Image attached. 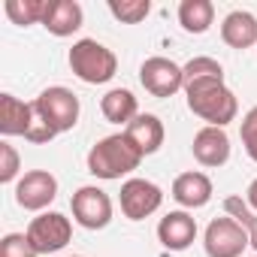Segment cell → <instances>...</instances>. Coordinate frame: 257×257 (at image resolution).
Returning a JSON list of instances; mask_svg holds the SVG:
<instances>
[{
    "mask_svg": "<svg viewBox=\"0 0 257 257\" xmlns=\"http://www.w3.org/2000/svg\"><path fill=\"white\" fill-rule=\"evenodd\" d=\"M85 164H88V173L94 179L115 182V179H121L127 173H134L143 164V152L121 131V134H112V137H103L100 143H94Z\"/></svg>",
    "mask_w": 257,
    "mask_h": 257,
    "instance_id": "cell-1",
    "label": "cell"
},
{
    "mask_svg": "<svg viewBox=\"0 0 257 257\" xmlns=\"http://www.w3.org/2000/svg\"><path fill=\"white\" fill-rule=\"evenodd\" d=\"M185 97H188V109L197 118H203L209 127H227L230 121H236L239 103H236V94L224 85V79L185 85Z\"/></svg>",
    "mask_w": 257,
    "mask_h": 257,
    "instance_id": "cell-2",
    "label": "cell"
},
{
    "mask_svg": "<svg viewBox=\"0 0 257 257\" xmlns=\"http://www.w3.org/2000/svg\"><path fill=\"white\" fill-rule=\"evenodd\" d=\"M70 70L76 79H82L85 85H106L115 73H118V58L112 49H106L97 40H79L70 49Z\"/></svg>",
    "mask_w": 257,
    "mask_h": 257,
    "instance_id": "cell-3",
    "label": "cell"
},
{
    "mask_svg": "<svg viewBox=\"0 0 257 257\" xmlns=\"http://www.w3.org/2000/svg\"><path fill=\"white\" fill-rule=\"evenodd\" d=\"M25 233H28L31 245L37 248V254H55V251L67 248V242L73 239V224L61 212H40L28 224Z\"/></svg>",
    "mask_w": 257,
    "mask_h": 257,
    "instance_id": "cell-4",
    "label": "cell"
},
{
    "mask_svg": "<svg viewBox=\"0 0 257 257\" xmlns=\"http://www.w3.org/2000/svg\"><path fill=\"white\" fill-rule=\"evenodd\" d=\"M251 242H248L245 227L230 215L209 221V227L203 233V248L209 257H242V251Z\"/></svg>",
    "mask_w": 257,
    "mask_h": 257,
    "instance_id": "cell-5",
    "label": "cell"
},
{
    "mask_svg": "<svg viewBox=\"0 0 257 257\" xmlns=\"http://www.w3.org/2000/svg\"><path fill=\"white\" fill-rule=\"evenodd\" d=\"M34 106L43 112V118L55 127L58 134L73 131L76 121H79V97H76L70 88H64V85L46 88V91L34 100Z\"/></svg>",
    "mask_w": 257,
    "mask_h": 257,
    "instance_id": "cell-6",
    "label": "cell"
},
{
    "mask_svg": "<svg viewBox=\"0 0 257 257\" xmlns=\"http://www.w3.org/2000/svg\"><path fill=\"white\" fill-rule=\"evenodd\" d=\"M70 206H73V221L85 230H103L112 221V200L97 185H82L73 194Z\"/></svg>",
    "mask_w": 257,
    "mask_h": 257,
    "instance_id": "cell-7",
    "label": "cell"
},
{
    "mask_svg": "<svg viewBox=\"0 0 257 257\" xmlns=\"http://www.w3.org/2000/svg\"><path fill=\"white\" fill-rule=\"evenodd\" d=\"M140 82H143V88L152 97H173V94L185 91V73H182V67L176 61L164 58V55H155V58L143 61Z\"/></svg>",
    "mask_w": 257,
    "mask_h": 257,
    "instance_id": "cell-8",
    "label": "cell"
},
{
    "mask_svg": "<svg viewBox=\"0 0 257 257\" xmlns=\"http://www.w3.org/2000/svg\"><path fill=\"white\" fill-rule=\"evenodd\" d=\"M164 203V191L161 185L149 182V179H127L121 185V212L131 221H143L149 215H155Z\"/></svg>",
    "mask_w": 257,
    "mask_h": 257,
    "instance_id": "cell-9",
    "label": "cell"
},
{
    "mask_svg": "<svg viewBox=\"0 0 257 257\" xmlns=\"http://www.w3.org/2000/svg\"><path fill=\"white\" fill-rule=\"evenodd\" d=\"M58 197V179L49 170H28L16 182V203L28 212H43Z\"/></svg>",
    "mask_w": 257,
    "mask_h": 257,
    "instance_id": "cell-10",
    "label": "cell"
},
{
    "mask_svg": "<svg viewBox=\"0 0 257 257\" xmlns=\"http://www.w3.org/2000/svg\"><path fill=\"white\" fill-rule=\"evenodd\" d=\"M191 152L197 158L200 167H224L230 161V137L224 127H200V131L194 134V143H191Z\"/></svg>",
    "mask_w": 257,
    "mask_h": 257,
    "instance_id": "cell-11",
    "label": "cell"
},
{
    "mask_svg": "<svg viewBox=\"0 0 257 257\" xmlns=\"http://www.w3.org/2000/svg\"><path fill=\"white\" fill-rule=\"evenodd\" d=\"M158 239L167 251H185L194 245L197 239V221L191 218V212L185 209H176V212H167L158 224Z\"/></svg>",
    "mask_w": 257,
    "mask_h": 257,
    "instance_id": "cell-12",
    "label": "cell"
},
{
    "mask_svg": "<svg viewBox=\"0 0 257 257\" xmlns=\"http://www.w3.org/2000/svg\"><path fill=\"white\" fill-rule=\"evenodd\" d=\"M85 22V13L76 0H49L46 4V16H43V28L52 37H73Z\"/></svg>",
    "mask_w": 257,
    "mask_h": 257,
    "instance_id": "cell-13",
    "label": "cell"
},
{
    "mask_svg": "<svg viewBox=\"0 0 257 257\" xmlns=\"http://www.w3.org/2000/svg\"><path fill=\"white\" fill-rule=\"evenodd\" d=\"M170 194L182 209H203L212 200V179L206 173H197V170L182 173V176H176Z\"/></svg>",
    "mask_w": 257,
    "mask_h": 257,
    "instance_id": "cell-14",
    "label": "cell"
},
{
    "mask_svg": "<svg viewBox=\"0 0 257 257\" xmlns=\"http://www.w3.org/2000/svg\"><path fill=\"white\" fill-rule=\"evenodd\" d=\"M124 134L131 137V143L143 152V158L155 155V152L164 146V137H167L164 121H161L158 115H152V112H140L131 124L124 127Z\"/></svg>",
    "mask_w": 257,
    "mask_h": 257,
    "instance_id": "cell-15",
    "label": "cell"
},
{
    "mask_svg": "<svg viewBox=\"0 0 257 257\" xmlns=\"http://www.w3.org/2000/svg\"><path fill=\"white\" fill-rule=\"evenodd\" d=\"M31 121H34V103H25L16 94H0V134L28 137Z\"/></svg>",
    "mask_w": 257,
    "mask_h": 257,
    "instance_id": "cell-16",
    "label": "cell"
},
{
    "mask_svg": "<svg viewBox=\"0 0 257 257\" xmlns=\"http://www.w3.org/2000/svg\"><path fill=\"white\" fill-rule=\"evenodd\" d=\"M221 40L230 49H251L257 46V19L245 10H233L221 22Z\"/></svg>",
    "mask_w": 257,
    "mask_h": 257,
    "instance_id": "cell-17",
    "label": "cell"
},
{
    "mask_svg": "<svg viewBox=\"0 0 257 257\" xmlns=\"http://www.w3.org/2000/svg\"><path fill=\"white\" fill-rule=\"evenodd\" d=\"M100 112H103L106 121L127 127V124H131V121L140 115V103H137L134 91H127V88H112V91L103 94V100H100Z\"/></svg>",
    "mask_w": 257,
    "mask_h": 257,
    "instance_id": "cell-18",
    "label": "cell"
},
{
    "mask_svg": "<svg viewBox=\"0 0 257 257\" xmlns=\"http://www.w3.org/2000/svg\"><path fill=\"white\" fill-rule=\"evenodd\" d=\"M215 22V4L212 0H182L179 4V25L188 34H206Z\"/></svg>",
    "mask_w": 257,
    "mask_h": 257,
    "instance_id": "cell-19",
    "label": "cell"
},
{
    "mask_svg": "<svg viewBox=\"0 0 257 257\" xmlns=\"http://www.w3.org/2000/svg\"><path fill=\"white\" fill-rule=\"evenodd\" d=\"M46 4L49 0H7L4 10L10 16L13 25H43V16H46Z\"/></svg>",
    "mask_w": 257,
    "mask_h": 257,
    "instance_id": "cell-20",
    "label": "cell"
},
{
    "mask_svg": "<svg viewBox=\"0 0 257 257\" xmlns=\"http://www.w3.org/2000/svg\"><path fill=\"white\" fill-rule=\"evenodd\" d=\"M224 215L236 218V221L245 227L248 242H251V248L257 251V212H254L242 197H227V200H224Z\"/></svg>",
    "mask_w": 257,
    "mask_h": 257,
    "instance_id": "cell-21",
    "label": "cell"
},
{
    "mask_svg": "<svg viewBox=\"0 0 257 257\" xmlns=\"http://www.w3.org/2000/svg\"><path fill=\"white\" fill-rule=\"evenodd\" d=\"M182 73H185V85L206 82V79H224V67H221L215 58H209V55H197V58H191V61L182 67Z\"/></svg>",
    "mask_w": 257,
    "mask_h": 257,
    "instance_id": "cell-22",
    "label": "cell"
},
{
    "mask_svg": "<svg viewBox=\"0 0 257 257\" xmlns=\"http://www.w3.org/2000/svg\"><path fill=\"white\" fill-rule=\"evenodd\" d=\"M109 13L121 25H140L143 19H149L152 4L149 0H109Z\"/></svg>",
    "mask_w": 257,
    "mask_h": 257,
    "instance_id": "cell-23",
    "label": "cell"
},
{
    "mask_svg": "<svg viewBox=\"0 0 257 257\" xmlns=\"http://www.w3.org/2000/svg\"><path fill=\"white\" fill-rule=\"evenodd\" d=\"M0 257H40L28 233H7L0 239Z\"/></svg>",
    "mask_w": 257,
    "mask_h": 257,
    "instance_id": "cell-24",
    "label": "cell"
},
{
    "mask_svg": "<svg viewBox=\"0 0 257 257\" xmlns=\"http://www.w3.org/2000/svg\"><path fill=\"white\" fill-rule=\"evenodd\" d=\"M22 173V158L16 152V146L0 143V185H13Z\"/></svg>",
    "mask_w": 257,
    "mask_h": 257,
    "instance_id": "cell-25",
    "label": "cell"
},
{
    "mask_svg": "<svg viewBox=\"0 0 257 257\" xmlns=\"http://www.w3.org/2000/svg\"><path fill=\"white\" fill-rule=\"evenodd\" d=\"M239 137H242V146L248 152V158L257 164V106H251L245 115H242V127H239Z\"/></svg>",
    "mask_w": 257,
    "mask_h": 257,
    "instance_id": "cell-26",
    "label": "cell"
},
{
    "mask_svg": "<svg viewBox=\"0 0 257 257\" xmlns=\"http://www.w3.org/2000/svg\"><path fill=\"white\" fill-rule=\"evenodd\" d=\"M31 103H34V100H31ZM55 137H58V131L43 118V112L34 106V121H31V127H28V137H25V140L34 143V146H46V143H52Z\"/></svg>",
    "mask_w": 257,
    "mask_h": 257,
    "instance_id": "cell-27",
    "label": "cell"
},
{
    "mask_svg": "<svg viewBox=\"0 0 257 257\" xmlns=\"http://www.w3.org/2000/svg\"><path fill=\"white\" fill-rule=\"evenodd\" d=\"M245 203H248V206H251V209L257 212V179H254V182L248 185V191H245Z\"/></svg>",
    "mask_w": 257,
    "mask_h": 257,
    "instance_id": "cell-28",
    "label": "cell"
},
{
    "mask_svg": "<svg viewBox=\"0 0 257 257\" xmlns=\"http://www.w3.org/2000/svg\"><path fill=\"white\" fill-rule=\"evenodd\" d=\"M73 257H82V254H73Z\"/></svg>",
    "mask_w": 257,
    "mask_h": 257,
    "instance_id": "cell-29",
    "label": "cell"
}]
</instances>
